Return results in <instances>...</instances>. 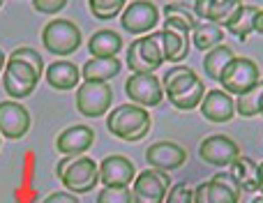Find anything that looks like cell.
Returning <instances> with one entry per match:
<instances>
[{
    "mask_svg": "<svg viewBox=\"0 0 263 203\" xmlns=\"http://www.w3.org/2000/svg\"><path fill=\"white\" fill-rule=\"evenodd\" d=\"M150 111L136 104H120L106 118V127L123 141H141L150 132Z\"/></svg>",
    "mask_w": 263,
    "mask_h": 203,
    "instance_id": "obj_1",
    "label": "cell"
},
{
    "mask_svg": "<svg viewBox=\"0 0 263 203\" xmlns=\"http://www.w3.org/2000/svg\"><path fill=\"white\" fill-rule=\"evenodd\" d=\"M55 173H58L60 182L69 192H77V194H88L100 182V164L90 157H83V155H79V157L67 155L58 164Z\"/></svg>",
    "mask_w": 263,
    "mask_h": 203,
    "instance_id": "obj_2",
    "label": "cell"
},
{
    "mask_svg": "<svg viewBox=\"0 0 263 203\" xmlns=\"http://www.w3.org/2000/svg\"><path fill=\"white\" fill-rule=\"evenodd\" d=\"M219 83L224 86V93L229 95H245V93L254 90V88H261V72H259V65L254 63L252 58H236L224 67L222 77H219Z\"/></svg>",
    "mask_w": 263,
    "mask_h": 203,
    "instance_id": "obj_3",
    "label": "cell"
},
{
    "mask_svg": "<svg viewBox=\"0 0 263 203\" xmlns=\"http://www.w3.org/2000/svg\"><path fill=\"white\" fill-rule=\"evenodd\" d=\"M42 44L53 56H69L81 46V30L67 19H53L42 30Z\"/></svg>",
    "mask_w": 263,
    "mask_h": 203,
    "instance_id": "obj_4",
    "label": "cell"
},
{
    "mask_svg": "<svg viewBox=\"0 0 263 203\" xmlns=\"http://www.w3.org/2000/svg\"><path fill=\"white\" fill-rule=\"evenodd\" d=\"M37 83H40V74L35 72V67H30L23 60L7 58V65H5V72H3V86L9 97L23 100V97L35 93Z\"/></svg>",
    "mask_w": 263,
    "mask_h": 203,
    "instance_id": "obj_5",
    "label": "cell"
},
{
    "mask_svg": "<svg viewBox=\"0 0 263 203\" xmlns=\"http://www.w3.org/2000/svg\"><path fill=\"white\" fill-rule=\"evenodd\" d=\"M114 90L109 83L102 81H83L77 88V108L86 118H100L109 111Z\"/></svg>",
    "mask_w": 263,
    "mask_h": 203,
    "instance_id": "obj_6",
    "label": "cell"
},
{
    "mask_svg": "<svg viewBox=\"0 0 263 203\" xmlns=\"http://www.w3.org/2000/svg\"><path fill=\"white\" fill-rule=\"evenodd\" d=\"M164 63V56L153 35L136 37L127 49V65L132 74H153Z\"/></svg>",
    "mask_w": 263,
    "mask_h": 203,
    "instance_id": "obj_7",
    "label": "cell"
},
{
    "mask_svg": "<svg viewBox=\"0 0 263 203\" xmlns=\"http://www.w3.org/2000/svg\"><path fill=\"white\" fill-rule=\"evenodd\" d=\"M168 185H173L166 171L148 169L139 173L132 187V203H164Z\"/></svg>",
    "mask_w": 263,
    "mask_h": 203,
    "instance_id": "obj_8",
    "label": "cell"
},
{
    "mask_svg": "<svg viewBox=\"0 0 263 203\" xmlns=\"http://www.w3.org/2000/svg\"><path fill=\"white\" fill-rule=\"evenodd\" d=\"M199 157L203 159L205 164H213V167H231V164L240 157V145H238L231 136L213 134L201 141Z\"/></svg>",
    "mask_w": 263,
    "mask_h": 203,
    "instance_id": "obj_9",
    "label": "cell"
},
{
    "mask_svg": "<svg viewBox=\"0 0 263 203\" xmlns=\"http://www.w3.org/2000/svg\"><path fill=\"white\" fill-rule=\"evenodd\" d=\"M159 21V9L157 5L148 3V0H136L132 5H125L120 23L123 30H127L129 35H143L150 32Z\"/></svg>",
    "mask_w": 263,
    "mask_h": 203,
    "instance_id": "obj_10",
    "label": "cell"
},
{
    "mask_svg": "<svg viewBox=\"0 0 263 203\" xmlns=\"http://www.w3.org/2000/svg\"><path fill=\"white\" fill-rule=\"evenodd\" d=\"M125 95L136 106H157L164 100L162 83L155 74H132L125 83Z\"/></svg>",
    "mask_w": 263,
    "mask_h": 203,
    "instance_id": "obj_11",
    "label": "cell"
},
{
    "mask_svg": "<svg viewBox=\"0 0 263 203\" xmlns=\"http://www.w3.org/2000/svg\"><path fill=\"white\" fill-rule=\"evenodd\" d=\"M30 130V113L23 104L9 100L0 102V134L5 139H21Z\"/></svg>",
    "mask_w": 263,
    "mask_h": 203,
    "instance_id": "obj_12",
    "label": "cell"
},
{
    "mask_svg": "<svg viewBox=\"0 0 263 203\" xmlns=\"http://www.w3.org/2000/svg\"><path fill=\"white\" fill-rule=\"evenodd\" d=\"M145 159L150 167H155L157 171H173L180 169L187 162V150L182 145L173 143V141H157L145 150Z\"/></svg>",
    "mask_w": 263,
    "mask_h": 203,
    "instance_id": "obj_13",
    "label": "cell"
},
{
    "mask_svg": "<svg viewBox=\"0 0 263 203\" xmlns=\"http://www.w3.org/2000/svg\"><path fill=\"white\" fill-rule=\"evenodd\" d=\"M134 176V164L123 155H109L100 162V182L104 187H127Z\"/></svg>",
    "mask_w": 263,
    "mask_h": 203,
    "instance_id": "obj_14",
    "label": "cell"
},
{
    "mask_svg": "<svg viewBox=\"0 0 263 203\" xmlns=\"http://www.w3.org/2000/svg\"><path fill=\"white\" fill-rule=\"evenodd\" d=\"M92 143H95V132L88 125H72L60 132L58 139H55V148H58V153H63L65 157H67V155L79 157V155H83L86 150H90Z\"/></svg>",
    "mask_w": 263,
    "mask_h": 203,
    "instance_id": "obj_15",
    "label": "cell"
},
{
    "mask_svg": "<svg viewBox=\"0 0 263 203\" xmlns=\"http://www.w3.org/2000/svg\"><path fill=\"white\" fill-rule=\"evenodd\" d=\"M201 116L210 122H229L236 116V100L224 90H208L201 102Z\"/></svg>",
    "mask_w": 263,
    "mask_h": 203,
    "instance_id": "obj_16",
    "label": "cell"
},
{
    "mask_svg": "<svg viewBox=\"0 0 263 203\" xmlns=\"http://www.w3.org/2000/svg\"><path fill=\"white\" fill-rule=\"evenodd\" d=\"M46 81H49L51 88L55 90H72V88L81 86V69L77 67L74 63L69 60H55L46 67Z\"/></svg>",
    "mask_w": 263,
    "mask_h": 203,
    "instance_id": "obj_17",
    "label": "cell"
},
{
    "mask_svg": "<svg viewBox=\"0 0 263 203\" xmlns=\"http://www.w3.org/2000/svg\"><path fill=\"white\" fill-rule=\"evenodd\" d=\"M240 192L231 190L229 185L210 178L208 182H201L194 190V203H240Z\"/></svg>",
    "mask_w": 263,
    "mask_h": 203,
    "instance_id": "obj_18",
    "label": "cell"
},
{
    "mask_svg": "<svg viewBox=\"0 0 263 203\" xmlns=\"http://www.w3.org/2000/svg\"><path fill=\"white\" fill-rule=\"evenodd\" d=\"M240 3H217V0H196L192 5V12H194L196 19L201 21H208V23H215V26L222 28L227 23V19L236 12V7Z\"/></svg>",
    "mask_w": 263,
    "mask_h": 203,
    "instance_id": "obj_19",
    "label": "cell"
},
{
    "mask_svg": "<svg viewBox=\"0 0 263 203\" xmlns=\"http://www.w3.org/2000/svg\"><path fill=\"white\" fill-rule=\"evenodd\" d=\"M256 14H259V7H256V5H238L236 12L227 19L224 28H227L233 37H238L240 42H245L247 35H250V32H254Z\"/></svg>",
    "mask_w": 263,
    "mask_h": 203,
    "instance_id": "obj_20",
    "label": "cell"
},
{
    "mask_svg": "<svg viewBox=\"0 0 263 203\" xmlns=\"http://www.w3.org/2000/svg\"><path fill=\"white\" fill-rule=\"evenodd\" d=\"M120 60L118 58H90L81 69L83 81H102L106 83L109 79L120 74Z\"/></svg>",
    "mask_w": 263,
    "mask_h": 203,
    "instance_id": "obj_21",
    "label": "cell"
},
{
    "mask_svg": "<svg viewBox=\"0 0 263 203\" xmlns=\"http://www.w3.org/2000/svg\"><path fill=\"white\" fill-rule=\"evenodd\" d=\"M150 35L155 37V42H157L159 49H162L164 60H168V63H178V60L187 58V53H190V42L178 37L176 32L159 30V32H150Z\"/></svg>",
    "mask_w": 263,
    "mask_h": 203,
    "instance_id": "obj_22",
    "label": "cell"
},
{
    "mask_svg": "<svg viewBox=\"0 0 263 203\" xmlns=\"http://www.w3.org/2000/svg\"><path fill=\"white\" fill-rule=\"evenodd\" d=\"M88 49L95 58H116L118 51L123 49V37L114 30H97L92 32Z\"/></svg>",
    "mask_w": 263,
    "mask_h": 203,
    "instance_id": "obj_23",
    "label": "cell"
},
{
    "mask_svg": "<svg viewBox=\"0 0 263 203\" xmlns=\"http://www.w3.org/2000/svg\"><path fill=\"white\" fill-rule=\"evenodd\" d=\"M196 81H199V77L194 74V69H190V67H173V69H168V72L164 74L162 86H164L166 97H173V95L185 93L187 88H192Z\"/></svg>",
    "mask_w": 263,
    "mask_h": 203,
    "instance_id": "obj_24",
    "label": "cell"
},
{
    "mask_svg": "<svg viewBox=\"0 0 263 203\" xmlns=\"http://www.w3.org/2000/svg\"><path fill=\"white\" fill-rule=\"evenodd\" d=\"M236 58V53H233L231 46L227 44H219L215 46L213 51H208L203 58V69H205V77L213 79V81H219V77H222L224 67H227L231 60Z\"/></svg>",
    "mask_w": 263,
    "mask_h": 203,
    "instance_id": "obj_25",
    "label": "cell"
},
{
    "mask_svg": "<svg viewBox=\"0 0 263 203\" xmlns=\"http://www.w3.org/2000/svg\"><path fill=\"white\" fill-rule=\"evenodd\" d=\"M222 37H224L222 28L208 21H199L196 28L192 30V40H194V46L199 51H213L215 46H219Z\"/></svg>",
    "mask_w": 263,
    "mask_h": 203,
    "instance_id": "obj_26",
    "label": "cell"
},
{
    "mask_svg": "<svg viewBox=\"0 0 263 203\" xmlns=\"http://www.w3.org/2000/svg\"><path fill=\"white\" fill-rule=\"evenodd\" d=\"M256 167L259 164H254L250 157H242L240 155L231 164V169H229L233 173V178L238 180V185L242 187V192H259V185H256Z\"/></svg>",
    "mask_w": 263,
    "mask_h": 203,
    "instance_id": "obj_27",
    "label": "cell"
},
{
    "mask_svg": "<svg viewBox=\"0 0 263 203\" xmlns=\"http://www.w3.org/2000/svg\"><path fill=\"white\" fill-rule=\"evenodd\" d=\"M205 93H208V90H205V83L199 79V81H196L192 88H187L185 93L168 97V102H171L176 108H180V111H192V108L201 106V102H203Z\"/></svg>",
    "mask_w": 263,
    "mask_h": 203,
    "instance_id": "obj_28",
    "label": "cell"
},
{
    "mask_svg": "<svg viewBox=\"0 0 263 203\" xmlns=\"http://www.w3.org/2000/svg\"><path fill=\"white\" fill-rule=\"evenodd\" d=\"M259 102H261V88L245 93L236 100V113L242 118H254L259 116Z\"/></svg>",
    "mask_w": 263,
    "mask_h": 203,
    "instance_id": "obj_29",
    "label": "cell"
},
{
    "mask_svg": "<svg viewBox=\"0 0 263 203\" xmlns=\"http://www.w3.org/2000/svg\"><path fill=\"white\" fill-rule=\"evenodd\" d=\"M123 9H125L123 0H90V12L97 19H102V21H109V19L118 16Z\"/></svg>",
    "mask_w": 263,
    "mask_h": 203,
    "instance_id": "obj_30",
    "label": "cell"
},
{
    "mask_svg": "<svg viewBox=\"0 0 263 203\" xmlns=\"http://www.w3.org/2000/svg\"><path fill=\"white\" fill-rule=\"evenodd\" d=\"M9 58L12 60H23V63H28L30 67H35V72L44 74V60H42V56L37 53L35 49H30V46H18V49H14L12 53H9Z\"/></svg>",
    "mask_w": 263,
    "mask_h": 203,
    "instance_id": "obj_31",
    "label": "cell"
},
{
    "mask_svg": "<svg viewBox=\"0 0 263 203\" xmlns=\"http://www.w3.org/2000/svg\"><path fill=\"white\" fill-rule=\"evenodd\" d=\"M97 203H132V190L127 187H102Z\"/></svg>",
    "mask_w": 263,
    "mask_h": 203,
    "instance_id": "obj_32",
    "label": "cell"
},
{
    "mask_svg": "<svg viewBox=\"0 0 263 203\" xmlns=\"http://www.w3.org/2000/svg\"><path fill=\"white\" fill-rule=\"evenodd\" d=\"M164 203H194V192L185 182H176V185L168 187Z\"/></svg>",
    "mask_w": 263,
    "mask_h": 203,
    "instance_id": "obj_33",
    "label": "cell"
},
{
    "mask_svg": "<svg viewBox=\"0 0 263 203\" xmlns=\"http://www.w3.org/2000/svg\"><path fill=\"white\" fill-rule=\"evenodd\" d=\"M65 5H67L65 0H35L32 7L42 14H58L60 9H65Z\"/></svg>",
    "mask_w": 263,
    "mask_h": 203,
    "instance_id": "obj_34",
    "label": "cell"
},
{
    "mask_svg": "<svg viewBox=\"0 0 263 203\" xmlns=\"http://www.w3.org/2000/svg\"><path fill=\"white\" fill-rule=\"evenodd\" d=\"M213 178H215V180H219V182H224V185H229L231 190H236V192H240V194H242V187L238 185V180L233 178V173H231V171H219V173H215Z\"/></svg>",
    "mask_w": 263,
    "mask_h": 203,
    "instance_id": "obj_35",
    "label": "cell"
},
{
    "mask_svg": "<svg viewBox=\"0 0 263 203\" xmlns=\"http://www.w3.org/2000/svg\"><path fill=\"white\" fill-rule=\"evenodd\" d=\"M44 203H79V199L74 194H67V192H55V194L46 196Z\"/></svg>",
    "mask_w": 263,
    "mask_h": 203,
    "instance_id": "obj_36",
    "label": "cell"
},
{
    "mask_svg": "<svg viewBox=\"0 0 263 203\" xmlns=\"http://www.w3.org/2000/svg\"><path fill=\"white\" fill-rule=\"evenodd\" d=\"M254 32L263 35V9H259V14H256V19H254Z\"/></svg>",
    "mask_w": 263,
    "mask_h": 203,
    "instance_id": "obj_37",
    "label": "cell"
},
{
    "mask_svg": "<svg viewBox=\"0 0 263 203\" xmlns=\"http://www.w3.org/2000/svg\"><path fill=\"white\" fill-rule=\"evenodd\" d=\"M256 185H259V192L263 194V162L256 167Z\"/></svg>",
    "mask_w": 263,
    "mask_h": 203,
    "instance_id": "obj_38",
    "label": "cell"
},
{
    "mask_svg": "<svg viewBox=\"0 0 263 203\" xmlns=\"http://www.w3.org/2000/svg\"><path fill=\"white\" fill-rule=\"evenodd\" d=\"M3 65H7V60H5V53L0 51V72H3Z\"/></svg>",
    "mask_w": 263,
    "mask_h": 203,
    "instance_id": "obj_39",
    "label": "cell"
},
{
    "mask_svg": "<svg viewBox=\"0 0 263 203\" xmlns=\"http://www.w3.org/2000/svg\"><path fill=\"white\" fill-rule=\"evenodd\" d=\"M259 113L263 116V90H261V102H259Z\"/></svg>",
    "mask_w": 263,
    "mask_h": 203,
    "instance_id": "obj_40",
    "label": "cell"
},
{
    "mask_svg": "<svg viewBox=\"0 0 263 203\" xmlns=\"http://www.w3.org/2000/svg\"><path fill=\"white\" fill-rule=\"evenodd\" d=\"M256 203H263V199H256Z\"/></svg>",
    "mask_w": 263,
    "mask_h": 203,
    "instance_id": "obj_41",
    "label": "cell"
},
{
    "mask_svg": "<svg viewBox=\"0 0 263 203\" xmlns=\"http://www.w3.org/2000/svg\"><path fill=\"white\" fill-rule=\"evenodd\" d=\"M0 7H3V3H0Z\"/></svg>",
    "mask_w": 263,
    "mask_h": 203,
    "instance_id": "obj_42",
    "label": "cell"
}]
</instances>
